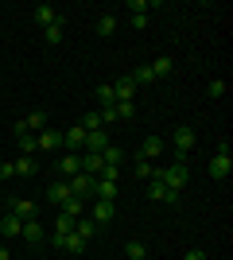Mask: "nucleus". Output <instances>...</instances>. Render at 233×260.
<instances>
[{
  "instance_id": "obj_1",
  "label": "nucleus",
  "mask_w": 233,
  "mask_h": 260,
  "mask_svg": "<svg viewBox=\"0 0 233 260\" xmlns=\"http://www.w3.org/2000/svg\"><path fill=\"white\" fill-rule=\"evenodd\" d=\"M171 144H175V163H187V155H190V148L198 144V136H194L190 124H179V128L171 132Z\"/></svg>"
},
{
  "instance_id": "obj_2",
  "label": "nucleus",
  "mask_w": 233,
  "mask_h": 260,
  "mask_svg": "<svg viewBox=\"0 0 233 260\" xmlns=\"http://www.w3.org/2000/svg\"><path fill=\"white\" fill-rule=\"evenodd\" d=\"M51 241H55V249L70 252V256H82V252H86V241L78 237V233H51Z\"/></svg>"
},
{
  "instance_id": "obj_3",
  "label": "nucleus",
  "mask_w": 233,
  "mask_h": 260,
  "mask_svg": "<svg viewBox=\"0 0 233 260\" xmlns=\"http://www.w3.org/2000/svg\"><path fill=\"white\" fill-rule=\"evenodd\" d=\"M66 183H70V194H74V198H89L97 179H93V175H86V171H78L74 179H66Z\"/></svg>"
},
{
  "instance_id": "obj_4",
  "label": "nucleus",
  "mask_w": 233,
  "mask_h": 260,
  "mask_svg": "<svg viewBox=\"0 0 233 260\" xmlns=\"http://www.w3.org/2000/svg\"><path fill=\"white\" fill-rule=\"evenodd\" d=\"M55 171L62 175V179H74L78 171H82V155H58V163H55Z\"/></svg>"
},
{
  "instance_id": "obj_5",
  "label": "nucleus",
  "mask_w": 233,
  "mask_h": 260,
  "mask_svg": "<svg viewBox=\"0 0 233 260\" xmlns=\"http://www.w3.org/2000/svg\"><path fill=\"white\" fill-rule=\"evenodd\" d=\"M58 148H62V132L47 124V128L39 132V152H58Z\"/></svg>"
},
{
  "instance_id": "obj_6",
  "label": "nucleus",
  "mask_w": 233,
  "mask_h": 260,
  "mask_svg": "<svg viewBox=\"0 0 233 260\" xmlns=\"http://www.w3.org/2000/svg\"><path fill=\"white\" fill-rule=\"evenodd\" d=\"M113 214H117V206H113V202H105V198H97V202H93V210H89V217H93L97 225H109Z\"/></svg>"
},
{
  "instance_id": "obj_7",
  "label": "nucleus",
  "mask_w": 233,
  "mask_h": 260,
  "mask_svg": "<svg viewBox=\"0 0 233 260\" xmlns=\"http://www.w3.org/2000/svg\"><path fill=\"white\" fill-rule=\"evenodd\" d=\"M8 214H16L20 221H31V217H35V202H31V198H12Z\"/></svg>"
},
{
  "instance_id": "obj_8",
  "label": "nucleus",
  "mask_w": 233,
  "mask_h": 260,
  "mask_svg": "<svg viewBox=\"0 0 233 260\" xmlns=\"http://www.w3.org/2000/svg\"><path fill=\"white\" fill-rule=\"evenodd\" d=\"M229 171H233V155H214L210 159V179H229Z\"/></svg>"
},
{
  "instance_id": "obj_9",
  "label": "nucleus",
  "mask_w": 233,
  "mask_h": 260,
  "mask_svg": "<svg viewBox=\"0 0 233 260\" xmlns=\"http://www.w3.org/2000/svg\"><path fill=\"white\" fill-rule=\"evenodd\" d=\"M109 86H113V98H117V101H132V93H136V82L128 74L117 78V82H109Z\"/></svg>"
},
{
  "instance_id": "obj_10",
  "label": "nucleus",
  "mask_w": 233,
  "mask_h": 260,
  "mask_svg": "<svg viewBox=\"0 0 233 260\" xmlns=\"http://www.w3.org/2000/svg\"><path fill=\"white\" fill-rule=\"evenodd\" d=\"M109 148V136H105V128H97V132H86V148L82 152H93V155H101Z\"/></svg>"
},
{
  "instance_id": "obj_11",
  "label": "nucleus",
  "mask_w": 233,
  "mask_h": 260,
  "mask_svg": "<svg viewBox=\"0 0 233 260\" xmlns=\"http://www.w3.org/2000/svg\"><path fill=\"white\" fill-rule=\"evenodd\" d=\"M117 194H121V183H113V179H97V183H93V198H105V202H113Z\"/></svg>"
},
{
  "instance_id": "obj_12",
  "label": "nucleus",
  "mask_w": 233,
  "mask_h": 260,
  "mask_svg": "<svg viewBox=\"0 0 233 260\" xmlns=\"http://www.w3.org/2000/svg\"><path fill=\"white\" fill-rule=\"evenodd\" d=\"M47 198H51L55 206H62V202L70 198V183H66V179H55V183L47 186Z\"/></svg>"
},
{
  "instance_id": "obj_13",
  "label": "nucleus",
  "mask_w": 233,
  "mask_h": 260,
  "mask_svg": "<svg viewBox=\"0 0 233 260\" xmlns=\"http://www.w3.org/2000/svg\"><path fill=\"white\" fill-rule=\"evenodd\" d=\"M62 35H66V16L58 12V20L51 23V27H43V39L47 43H62Z\"/></svg>"
},
{
  "instance_id": "obj_14",
  "label": "nucleus",
  "mask_w": 233,
  "mask_h": 260,
  "mask_svg": "<svg viewBox=\"0 0 233 260\" xmlns=\"http://www.w3.org/2000/svg\"><path fill=\"white\" fill-rule=\"evenodd\" d=\"M20 237L27 241V245H39V241H43V225H39V217H31V221H23Z\"/></svg>"
},
{
  "instance_id": "obj_15",
  "label": "nucleus",
  "mask_w": 233,
  "mask_h": 260,
  "mask_svg": "<svg viewBox=\"0 0 233 260\" xmlns=\"http://www.w3.org/2000/svg\"><path fill=\"white\" fill-rule=\"evenodd\" d=\"M12 171L23 175V179H31V175H39V163H35V155H20V159L12 163Z\"/></svg>"
},
{
  "instance_id": "obj_16",
  "label": "nucleus",
  "mask_w": 233,
  "mask_h": 260,
  "mask_svg": "<svg viewBox=\"0 0 233 260\" xmlns=\"http://www.w3.org/2000/svg\"><path fill=\"white\" fill-rule=\"evenodd\" d=\"M97 221H93V217H89V214H82V217H78V221H74V233H78V237H82V241H89V237H93V233H97Z\"/></svg>"
},
{
  "instance_id": "obj_17",
  "label": "nucleus",
  "mask_w": 233,
  "mask_h": 260,
  "mask_svg": "<svg viewBox=\"0 0 233 260\" xmlns=\"http://www.w3.org/2000/svg\"><path fill=\"white\" fill-rule=\"evenodd\" d=\"M20 229H23V221L16 214H4V217H0V237H20Z\"/></svg>"
},
{
  "instance_id": "obj_18",
  "label": "nucleus",
  "mask_w": 233,
  "mask_h": 260,
  "mask_svg": "<svg viewBox=\"0 0 233 260\" xmlns=\"http://www.w3.org/2000/svg\"><path fill=\"white\" fill-rule=\"evenodd\" d=\"M55 20H58V8H51V4H35V23H39V27H51Z\"/></svg>"
},
{
  "instance_id": "obj_19",
  "label": "nucleus",
  "mask_w": 233,
  "mask_h": 260,
  "mask_svg": "<svg viewBox=\"0 0 233 260\" xmlns=\"http://www.w3.org/2000/svg\"><path fill=\"white\" fill-rule=\"evenodd\" d=\"M140 155H144V159H155V155H163V136H148L144 148H140Z\"/></svg>"
},
{
  "instance_id": "obj_20",
  "label": "nucleus",
  "mask_w": 233,
  "mask_h": 260,
  "mask_svg": "<svg viewBox=\"0 0 233 260\" xmlns=\"http://www.w3.org/2000/svg\"><path fill=\"white\" fill-rule=\"evenodd\" d=\"M101 167H105V163H101V155L82 152V171H86V175H93V179H97V175H101Z\"/></svg>"
},
{
  "instance_id": "obj_21",
  "label": "nucleus",
  "mask_w": 233,
  "mask_h": 260,
  "mask_svg": "<svg viewBox=\"0 0 233 260\" xmlns=\"http://www.w3.org/2000/svg\"><path fill=\"white\" fill-rule=\"evenodd\" d=\"M58 214H62V217H74V221H78V217L86 214V210H82V198H74V194H70L66 202H62V206H58Z\"/></svg>"
},
{
  "instance_id": "obj_22",
  "label": "nucleus",
  "mask_w": 233,
  "mask_h": 260,
  "mask_svg": "<svg viewBox=\"0 0 233 260\" xmlns=\"http://www.w3.org/2000/svg\"><path fill=\"white\" fill-rule=\"evenodd\" d=\"M101 163H105V167H121V163H124V152L117 148V144H109V148L101 152Z\"/></svg>"
},
{
  "instance_id": "obj_23",
  "label": "nucleus",
  "mask_w": 233,
  "mask_h": 260,
  "mask_svg": "<svg viewBox=\"0 0 233 260\" xmlns=\"http://www.w3.org/2000/svg\"><path fill=\"white\" fill-rule=\"evenodd\" d=\"M132 171L140 175V179H152V171H155V163H152V159H144V155L136 152V155H132Z\"/></svg>"
},
{
  "instance_id": "obj_24",
  "label": "nucleus",
  "mask_w": 233,
  "mask_h": 260,
  "mask_svg": "<svg viewBox=\"0 0 233 260\" xmlns=\"http://www.w3.org/2000/svg\"><path fill=\"white\" fill-rule=\"evenodd\" d=\"M128 78H132L136 86H152V82H155V74H152V66H136V70H132V74H128Z\"/></svg>"
},
{
  "instance_id": "obj_25",
  "label": "nucleus",
  "mask_w": 233,
  "mask_h": 260,
  "mask_svg": "<svg viewBox=\"0 0 233 260\" xmlns=\"http://www.w3.org/2000/svg\"><path fill=\"white\" fill-rule=\"evenodd\" d=\"M148 66H152V74H155V78H167V74H171V66H175V62H171L167 54H159V58H155V62H148Z\"/></svg>"
},
{
  "instance_id": "obj_26",
  "label": "nucleus",
  "mask_w": 233,
  "mask_h": 260,
  "mask_svg": "<svg viewBox=\"0 0 233 260\" xmlns=\"http://www.w3.org/2000/svg\"><path fill=\"white\" fill-rule=\"evenodd\" d=\"M23 124H27V132H43V128H47V113L39 109V113H31V117L23 120Z\"/></svg>"
},
{
  "instance_id": "obj_27",
  "label": "nucleus",
  "mask_w": 233,
  "mask_h": 260,
  "mask_svg": "<svg viewBox=\"0 0 233 260\" xmlns=\"http://www.w3.org/2000/svg\"><path fill=\"white\" fill-rule=\"evenodd\" d=\"M124 252H128V260H144L148 256V245H144V241H128Z\"/></svg>"
},
{
  "instance_id": "obj_28",
  "label": "nucleus",
  "mask_w": 233,
  "mask_h": 260,
  "mask_svg": "<svg viewBox=\"0 0 233 260\" xmlns=\"http://www.w3.org/2000/svg\"><path fill=\"white\" fill-rule=\"evenodd\" d=\"M113 31H117V16H113V12H105V16L97 20V35H113Z\"/></svg>"
},
{
  "instance_id": "obj_29",
  "label": "nucleus",
  "mask_w": 233,
  "mask_h": 260,
  "mask_svg": "<svg viewBox=\"0 0 233 260\" xmlns=\"http://www.w3.org/2000/svg\"><path fill=\"white\" fill-rule=\"evenodd\" d=\"M82 128H86V132H97L101 128V113H97V109H89L86 117H82Z\"/></svg>"
},
{
  "instance_id": "obj_30",
  "label": "nucleus",
  "mask_w": 233,
  "mask_h": 260,
  "mask_svg": "<svg viewBox=\"0 0 233 260\" xmlns=\"http://www.w3.org/2000/svg\"><path fill=\"white\" fill-rule=\"evenodd\" d=\"M113 109H117V120H132L136 117V105H132V101H117Z\"/></svg>"
},
{
  "instance_id": "obj_31",
  "label": "nucleus",
  "mask_w": 233,
  "mask_h": 260,
  "mask_svg": "<svg viewBox=\"0 0 233 260\" xmlns=\"http://www.w3.org/2000/svg\"><path fill=\"white\" fill-rule=\"evenodd\" d=\"M97 101H101V109H105V105H117V98H113V86H109V82H101V86H97Z\"/></svg>"
},
{
  "instance_id": "obj_32",
  "label": "nucleus",
  "mask_w": 233,
  "mask_h": 260,
  "mask_svg": "<svg viewBox=\"0 0 233 260\" xmlns=\"http://www.w3.org/2000/svg\"><path fill=\"white\" fill-rule=\"evenodd\" d=\"M128 8H132V16H148L155 8V0H128Z\"/></svg>"
},
{
  "instance_id": "obj_33",
  "label": "nucleus",
  "mask_w": 233,
  "mask_h": 260,
  "mask_svg": "<svg viewBox=\"0 0 233 260\" xmlns=\"http://www.w3.org/2000/svg\"><path fill=\"white\" fill-rule=\"evenodd\" d=\"M148 198L163 202V179H148Z\"/></svg>"
},
{
  "instance_id": "obj_34",
  "label": "nucleus",
  "mask_w": 233,
  "mask_h": 260,
  "mask_svg": "<svg viewBox=\"0 0 233 260\" xmlns=\"http://www.w3.org/2000/svg\"><path fill=\"white\" fill-rule=\"evenodd\" d=\"M55 233H74V217H62V214H58V221H55Z\"/></svg>"
},
{
  "instance_id": "obj_35",
  "label": "nucleus",
  "mask_w": 233,
  "mask_h": 260,
  "mask_svg": "<svg viewBox=\"0 0 233 260\" xmlns=\"http://www.w3.org/2000/svg\"><path fill=\"white\" fill-rule=\"evenodd\" d=\"M97 113H101V128H105V124H113V120H117V109H113V105L97 109Z\"/></svg>"
},
{
  "instance_id": "obj_36",
  "label": "nucleus",
  "mask_w": 233,
  "mask_h": 260,
  "mask_svg": "<svg viewBox=\"0 0 233 260\" xmlns=\"http://www.w3.org/2000/svg\"><path fill=\"white\" fill-rule=\"evenodd\" d=\"M210 98H225V82H222V78H214V82H210Z\"/></svg>"
},
{
  "instance_id": "obj_37",
  "label": "nucleus",
  "mask_w": 233,
  "mask_h": 260,
  "mask_svg": "<svg viewBox=\"0 0 233 260\" xmlns=\"http://www.w3.org/2000/svg\"><path fill=\"white\" fill-rule=\"evenodd\" d=\"M183 260H206V252H202V249H190V252H187Z\"/></svg>"
},
{
  "instance_id": "obj_38",
  "label": "nucleus",
  "mask_w": 233,
  "mask_h": 260,
  "mask_svg": "<svg viewBox=\"0 0 233 260\" xmlns=\"http://www.w3.org/2000/svg\"><path fill=\"white\" fill-rule=\"evenodd\" d=\"M12 175H16V171H12V163H0V179H12Z\"/></svg>"
},
{
  "instance_id": "obj_39",
  "label": "nucleus",
  "mask_w": 233,
  "mask_h": 260,
  "mask_svg": "<svg viewBox=\"0 0 233 260\" xmlns=\"http://www.w3.org/2000/svg\"><path fill=\"white\" fill-rule=\"evenodd\" d=\"M0 260H12V256H8V249H4V245H0Z\"/></svg>"
},
{
  "instance_id": "obj_40",
  "label": "nucleus",
  "mask_w": 233,
  "mask_h": 260,
  "mask_svg": "<svg viewBox=\"0 0 233 260\" xmlns=\"http://www.w3.org/2000/svg\"><path fill=\"white\" fill-rule=\"evenodd\" d=\"M0 163H4V159H0Z\"/></svg>"
}]
</instances>
